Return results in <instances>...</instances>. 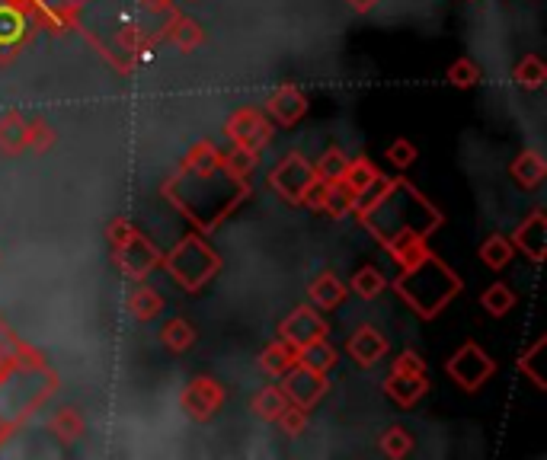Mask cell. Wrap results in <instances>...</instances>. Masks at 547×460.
Here are the masks:
<instances>
[{
    "instance_id": "cell-1",
    "label": "cell",
    "mask_w": 547,
    "mask_h": 460,
    "mask_svg": "<svg viewBox=\"0 0 547 460\" xmlns=\"http://www.w3.org/2000/svg\"><path fill=\"white\" fill-rule=\"evenodd\" d=\"M173 186L186 189L189 195H180V192H170L164 189L167 202L173 208H180V215H186L192 224H199L202 230L215 227L221 218H228L231 211L247 199V179H231L224 170L218 173H208V176H199V173H180L170 179Z\"/></svg>"
},
{
    "instance_id": "cell-2",
    "label": "cell",
    "mask_w": 547,
    "mask_h": 460,
    "mask_svg": "<svg viewBox=\"0 0 547 460\" xmlns=\"http://www.w3.org/2000/svg\"><path fill=\"white\" fill-rule=\"evenodd\" d=\"M394 288L400 291V298H404L416 314L432 320L461 291V278L448 269L442 259L426 253L416 266L400 269V278L394 282Z\"/></svg>"
},
{
    "instance_id": "cell-3",
    "label": "cell",
    "mask_w": 547,
    "mask_h": 460,
    "mask_svg": "<svg viewBox=\"0 0 547 460\" xmlns=\"http://www.w3.org/2000/svg\"><path fill=\"white\" fill-rule=\"evenodd\" d=\"M160 262L183 291H202L221 272V256L202 240V234H186Z\"/></svg>"
},
{
    "instance_id": "cell-4",
    "label": "cell",
    "mask_w": 547,
    "mask_h": 460,
    "mask_svg": "<svg viewBox=\"0 0 547 460\" xmlns=\"http://www.w3.org/2000/svg\"><path fill=\"white\" fill-rule=\"evenodd\" d=\"M106 237H109V246H112V256H116V262H119V269L128 275V278H135V282H141V278H148L151 275V269H157L160 266V256L157 253V246L144 237V234H138V230L128 224L125 218H119V221H112L109 224V230H106Z\"/></svg>"
},
{
    "instance_id": "cell-5",
    "label": "cell",
    "mask_w": 547,
    "mask_h": 460,
    "mask_svg": "<svg viewBox=\"0 0 547 460\" xmlns=\"http://www.w3.org/2000/svg\"><path fill=\"white\" fill-rule=\"evenodd\" d=\"M445 371L464 390H480L493 377L496 361L484 349H480L477 342H468V345H461V349L452 358H448V368Z\"/></svg>"
},
{
    "instance_id": "cell-6",
    "label": "cell",
    "mask_w": 547,
    "mask_h": 460,
    "mask_svg": "<svg viewBox=\"0 0 547 460\" xmlns=\"http://www.w3.org/2000/svg\"><path fill=\"white\" fill-rule=\"evenodd\" d=\"M327 390H330L327 374L301 365V361H295V365L282 374V393L288 397V403H295L301 409H314L327 397Z\"/></svg>"
},
{
    "instance_id": "cell-7",
    "label": "cell",
    "mask_w": 547,
    "mask_h": 460,
    "mask_svg": "<svg viewBox=\"0 0 547 460\" xmlns=\"http://www.w3.org/2000/svg\"><path fill=\"white\" fill-rule=\"evenodd\" d=\"M327 333H330V326H327V320L320 317L314 307L292 310V314H288L282 320V326H279V339L292 345L295 352L308 349V345H314L320 339H327Z\"/></svg>"
},
{
    "instance_id": "cell-8",
    "label": "cell",
    "mask_w": 547,
    "mask_h": 460,
    "mask_svg": "<svg viewBox=\"0 0 547 460\" xmlns=\"http://www.w3.org/2000/svg\"><path fill=\"white\" fill-rule=\"evenodd\" d=\"M224 135L234 147H247V151H263L272 128L266 122V115L260 109H237L228 125H224Z\"/></svg>"
},
{
    "instance_id": "cell-9",
    "label": "cell",
    "mask_w": 547,
    "mask_h": 460,
    "mask_svg": "<svg viewBox=\"0 0 547 460\" xmlns=\"http://www.w3.org/2000/svg\"><path fill=\"white\" fill-rule=\"evenodd\" d=\"M314 179V167L308 160H304L301 154H288L276 170H272L269 176V183L272 189H276L285 202H292V205H301V195L304 189H308V183Z\"/></svg>"
},
{
    "instance_id": "cell-10",
    "label": "cell",
    "mask_w": 547,
    "mask_h": 460,
    "mask_svg": "<svg viewBox=\"0 0 547 460\" xmlns=\"http://www.w3.org/2000/svg\"><path fill=\"white\" fill-rule=\"evenodd\" d=\"M221 406H224V387L215 381V377H196V381L186 384V390H183V409H186L189 419L208 422Z\"/></svg>"
},
{
    "instance_id": "cell-11",
    "label": "cell",
    "mask_w": 547,
    "mask_h": 460,
    "mask_svg": "<svg viewBox=\"0 0 547 460\" xmlns=\"http://www.w3.org/2000/svg\"><path fill=\"white\" fill-rule=\"evenodd\" d=\"M512 250H522V256H528L532 262L544 259V250H547V218H544V211H535V215H528L516 227Z\"/></svg>"
},
{
    "instance_id": "cell-12",
    "label": "cell",
    "mask_w": 547,
    "mask_h": 460,
    "mask_svg": "<svg viewBox=\"0 0 547 460\" xmlns=\"http://www.w3.org/2000/svg\"><path fill=\"white\" fill-rule=\"evenodd\" d=\"M266 112H269L279 125H295V122L304 119V112H308V96H304L298 87L285 84V87H279V90L266 100Z\"/></svg>"
},
{
    "instance_id": "cell-13",
    "label": "cell",
    "mask_w": 547,
    "mask_h": 460,
    "mask_svg": "<svg viewBox=\"0 0 547 460\" xmlns=\"http://www.w3.org/2000/svg\"><path fill=\"white\" fill-rule=\"evenodd\" d=\"M349 355L359 368H372L388 355V339H384L375 326H362V330H356L349 339Z\"/></svg>"
},
{
    "instance_id": "cell-14",
    "label": "cell",
    "mask_w": 547,
    "mask_h": 460,
    "mask_svg": "<svg viewBox=\"0 0 547 460\" xmlns=\"http://www.w3.org/2000/svg\"><path fill=\"white\" fill-rule=\"evenodd\" d=\"M426 390H429V381H426V374H394L388 377V384H384V393L397 403V406H416L423 397H426Z\"/></svg>"
},
{
    "instance_id": "cell-15",
    "label": "cell",
    "mask_w": 547,
    "mask_h": 460,
    "mask_svg": "<svg viewBox=\"0 0 547 460\" xmlns=\"http://www.w3.org/2000/svg\"><path fill=\"white\" fill-rule=\"evenodd\" d=\"M308 298L317 310H333V307H340L346 301V285L333 272H324L311 282Z\"/></svg>"
},
{
    "instance_id": "cell-16",
    "label": "cell",
    "mask_w": 547,
    "mask_h": 460,
    "mask_svg": "<svg viewBox=\"0 0 547 460\" xmlns=\"http://www.w3.org/2000/svg\"><path fill=\"white\" fill-rule=\"evenodd\" d=\"M509 173L522 189H538L544 183V176H547V163L538 151H522L516 160H512Z\"/></svg>"
},
{
    "instance_id": "cell-17",
    "label": "cell",
    "mask_w": 547,
    "mask_h": 460,
    "mask_svg": "<svg viewBox=\"0 0 547 460\" xmlns=\"http://www.w3.org/2000/svg\"><path fill=\"white\" fill-rule=\"evenodd\" d=\"M384 246L391 250V256H394V262L400 269H410V266H416L429 250H426V237H420V234H397V237H391V240H384Z\"/></svg>"
},
{
    "instance_id": "cell-18",
    "label": "cell",
    "mask_w": 547,
    "mask_h": 460,
    "mask_svg": "<svg viewBox=\"0 0 547 460\" xmlns=\"http://www.w3.org/2000/svg\"><path fill=\"white\" fill-rule=\"evenodd\" d=\"M221 160H224V154L218 151L212 141H199V144L189 147V154L183 160V170L186 173L208 176V173H218L221 170Z\"/></svg>"
},
{
    "instance_id": "cell-19",
    "label": "cell",
    "mask_w": 547,
    "mask_h": 460,
    "mask_svg": "<svg viewBox=\"0 0 547 460\" xmlns=\"http://www.w3.org/2000/svg\"><path fill=\"white\" fill-rule=\"evenodd\" d=\"M26 141H29V122L16 112L4 115V119H0V151L4 154H23Z\"/></svg>"
},
{
    "instance_id": "cell-20",
    "label": "cell",
    "mask_w": 547,
    "mask_h": 460,
    "mask_svg": "<svg viewBox=\"0 0 547 460\" xmlns=\"http://www.w3.org/2000/svg\"><path fill=\"white\" fill-rule=\"evenodd\" d=\"M48 425H52V435L61 441V445H74V441H80L87 432V422L77 409H58Z\"/></svg>"
},
{
    "instance_id": "cell-21",
    "label": "cell",
    "mask_w": 547,
    "mask_h": 460,
    "mask_svg": "<svg viewBox=\"0 0 547 460\" xmlns=\"http://www.w3.org/2000/svg\"><path fill=\"white\" fill-rule=\"evenodd\" d=\"M298 361V352L292 349L288 342H272V345H266V352L260 355V368H263V374H269V377H282L288 368H292Z\"/></svg>"
},
{
    "instance_id": "cell-22",
    "label": "cell",
    "mask_w": 547,
    "mask_h": 460,
    "mask_svg": "<svg viewBox=\"0 0 547 460\" xmlns=\"http://www.w3.org/2000/svg\"><path fill=\"white\" fill-rule=\"evenodd\" d=\"M167 39L180 48V52H196V48L202 45V29L196 20H189V16H176V20L167 26Z\"/></svg>"
},
{
    "instance_id": "cell-23",
    "label": "cell",
    "mask_w": 547,
    "mask_h": 460,
    "mask_svg": "<svg viewBox=\"0 0 547 460\" xmlns=\"http://www.w3.org/2000/svg\"><path fill=\"white\" fill-rule=\"evenodd\" d=\"M160 310H164V298H160L154 288H138L132 298H128V314L138 323H151Z\"/></svg>"
},
{
    "instance_id": "cell-24",
    "label": "cell",
    "mask_w": 547,
    "mask_h": 460,
    "mask_svg": "<svg viewBox=\"0 0 547 460\" xmlns=\"http://www.w3.org/2000/svg\"><path fill=\"white\" fill-rule=\"evenodd\" d=\"M253 413H256V419H263V422H276L279 419V413L288 406V397L282 393V387H263L260 393L253 397Z\"/></svg>"
},
{
    "instance_id": "cell-25",
    "label": "cell",
    "mask_w": 547,
    "mask_h": 460,
    "mask_svg": "<svg viewBox=\"0 0 547 460\" xmlns=\"http://www.w3.org/2000/svg\"><path fill=\"white\" fill-rule=\"evenodd\" d=\"M356 208V192H352L343 179H336V183H327V192H324V211L330 218H343L349 211Z\"/></svg>"
},
{
    "instance_id": "cell-26",
    "label": "cell",
    "mask_w": 547,
    "mask_h": 460,
    "mask_svg": "<svg viewBox=\"0 0 547 460\" xmlns=\"http://www.w3.org/2000/svg\"><path fill=\"white\" fill-rule=\"evenodd\" d=\"M349 288L356 291L359 298L372 301V298H378V294H381L384 288H388V278H384V272H381L378 266H362L356 275H352Z\"/></svg>"
},
{
    "instance_id": "cell-27",
    "label": "cell",
    "mask_w": 547,
    "mask_h": 460,
    "mask_svg": "<svg viewBox=\"0 0 547 460\" xmlns=\"http://www.w3.org/2000/svg\"><path fill=\"white\" fill-rule=\"evenodd\" d=\"M378 176H381V173H378V167H375L372 160H349V163H346V173H343V183H346L352 192H356V195H362L368 186L375 183Z\"/></svg>"
},
{
    "instance_id": "cell-28",
    "label": "cell",
    "mask_w": 547,
    "mask_h": 460,
    "mask_svg": "<svg viewBox=\"0 0 547 460\" xmlns=\"http://www.w3.org/2000/svg\"><path fill=\"white\" fill-rule=\"evenodd\" d=\"M160 342H164L170 352H186L189 345L196 342V330H192L183 317H176L164 326V330H160Z\"/></svg>"
},
{
    "instance_id": "cell-29",
    "label": "cell",
    "mask_w": 547,
    "mask_h": 460,
    "mask_svg": "<svg viewBox=\"0 0 547 460\" xmlns=\"http://www.w3.org/2000/svg\"><path fill=\"white\" fill-rule=\"evenodd\" d=\"M480 259H484L487 269H496V272L506 269L512 259V240L493 234L490 240H484V246H480Z\"/></svg>"
},
{
    "instance_id": "cell-30",
    "label": "cell",
    "mask_w": 547,
    "mask_h": 460,
    "mask_svg": "<svg viewBox=\"0 0 547 460\" xmlns=\"http://www.w3.org/2000/svg\"><path fill=\"white\" fill-rule=\"evenodd\" d=\"M298 361H301V365L314 368V371H320V374H327L336 365V349H333V345H327V339H320V342L308 345V349H301Z\"/></svg>"
},
{
    "instance_id": "cell-31",
    "label": "cell",
    "mask_w": 547,
    "mask_h": 460,
    "mask_svg": "<svg viewBox=\"0 0 547 460\" xmlns=\"http://www.w3.org/2000/svg\"><path fill=\"white\" fill-rule=\"evenodd\" d=\"M260 160V151H247V147H234V151L221 160V170L228 173L231 179H247Z\"/></svg>"
},
{
    "instance_id": "cell-32",
    "label": "cell",
    "mask_w": 547,
    "mask_h": 460,
    "mask_svg": "<svg viewBox=\"0 0 547 460\" xmlns=\"http://www.w3.org/2000/svg\"><path fill=\"white\" fill-rule=\"evenodd\" d=\"M544 80H547V68H544V61L538 55H525L519 64H516V84L525 87V90H538L544 87Z\"/></svg>"
},
{
    "instance_id": "cell-33",
    "label": "cell",
    "mask_w": 547,
    "mask_h": 460,
    "mask_svg": "<svg viewBox=\"0 0 547 460\" xmlns=\"http://www.w3.org/2000/svg\"><path fill=\"white\" fill-rule=\"evenodd\" d=\"M346 163H349V157L340 151V147H330V151L317 160L314 176L320 179V183H336V179H343V173H346Z\"/></svg>"
},
{
    "instance_id": "cell-34",
    "label": "cell",
    "mask_w": 547,
    "mask_h": 460,
    "mask_svg": "<svg viewBox=\"0 0 547 460\" xmlns=\"http://www.w3.org/2000/svg\"><path fill=\"white\" fill-rule=\"evenodd\" d=\"M480 304H484V310H490L493 317H506L509 310H512V304H516V294H512L506 285H490L487 291H484V298H480Z\"/></svg>"
},
{
    "instance_id": "cell-35",
    "label": "cell",
    "mask_w": 547,
    "mask_h": 460,
    "mask_svg": "<svg viewBox=\"0 0 547 460\" xmlns=\"http://www.w3.org/2000/svg\"><path fill=\"white\" fill-rule=\"evenodd\" d=\"M381 451L400 460V457H407L413 451V435L407 429H400V425H394V429H388L381 435Z\"/></svg>"
},
{
    "instance_id": "cell-36",
    "label": "cell",
    "mask_w": 547,
    "mask_h": 460,
    "mask_svg": "<svg viewBox=\"0 0 547 460\" xmlns=\"http://www.w3.org/2000/svg\"><path fill=\"white\" fill-rule=\"evenodd\" d=\"M394 183H397V179H384V176H378L375 183L368 186L362 195H356V211H359V218H365L368 211H372V208L384 199V195H388V192L394 189Z\"/></svg>"
},
{
    "instance_id": "cell-37",
    "label": "cell",
    "mask_w": 547,
    "mask_h": 460,
    "mask_svg": "<svg viewBox=\"0 0 547 460\" xmlns=\"http://www.w3.org/2000/svg\"><path fill=\"white\" fill-rule=\"evenodd\" d=\"M448 80H452L458 90H471L480 80V68L471 58H458L452 68H448Z\"/></svg>"
},
{
    "instance_id": "cell-38",
    "label": "cell",
    "mask_w": 547,
    "mask_h": 460,
    "mask_svg": "<svg viewBox=\"0 0 547 460\" xmlns=\"http://www.w3.org/2000/svg\"><path fill=\"white\" fill-rule=\"evenodd\" d=\"M276 422L282 425V432H285V435L298 438V435H304V429H308V409H301V406H295V403H288V406L282 409V413H279Z\"/></svg>"
},
{
    "instance_id": "cell-39",
    "label": "cell",
    "mask_w": 547,
    "mask_h": 460,
    "mask_svg": "<svg viewBox=\"0 0 547 460\" xmlns=\"http://www.w3.org/2000/svg\"><path fill=\"white\" fill-rule=\"evenodd\" d=\"M52 141H55V131L48 128L45 122H29V141H26V151L42 154V151H48V147H52Z\"/></svg>"
},
{
    "instance_id": "cell-40",
    "label": "cell",
    "mask_w": 547,
    "mask_h": 460,
    "mask_svg": "<svg viewBox=\"0 0 547 460\" xmlns=\"http://www.w3.org/2000/svg\"><path fill=\"white\" fill-rule=\"evenodd\" d=\"M23 29V20H20V10H16L13 4L10 7H0V42H10L20 36Z\"/></svg>"
},
{
    "instance_id": "cell-41",
    "label": "cell",
    "mask_w": 547,
    "mask_h": 460,
    "mask_svg": "<svg viewBox=\"0 0 547 460\" xmlns=\"http://www.w3.org/2000/svg\"><path fill=\"white\" fill-rule=\"evenodd\" d=\"M388 160L394 163L397 170H407V167H413V160H416V147L400 138L388 147Z\"/></svg>"
},
{
    "instance_id": "cell-42",
    "label": "cell",
    "mask_w": 547,
    "mask_h": 460,
    "mask_svg": "<svg viewBox=\"0 0 547 460\" xmlns=\"http://www.w3.org/2000/svg\"><path fill=\"white\" fill-rule=\"evenodd\" d=\"M544 349H547V339L541 336V339H538V342L532 345V349H528V352L522 355V361H519L522 374H528V377H532V381H535V384H538L541 390H544V377H541V374L535 371V358H538V355H541Z\"/></svg>"
},
{
    "instance_id": "cell-43",
    "label": "cell",
    "mask_w": 547,
    "mask_h": 460,
    "mask_svg": "<svg viewBox=\"0 0 547 460\" xmlns=\"http://www.w3.org/2000/svg\"><path fill=\"white\" fill-rule=\"evenodd\" d=\"M394 374H426V361L416 352H404L394 361Z\"/></svg>"
},
{
    "instance_id": "cell-44",
    "label": "cell",
    "mask_w": 547,
    "mask_h": 460,
    "mask_svg": "<svg viewBox=\"0 0 547 460\" xmlns=\"http://www.w3.org/2000/svg\"><path fill=\"white\" fill-rule=\"evenodd\" d=\"M119 45L125 48V52H138V48H141V32L132 29V26L122 29V32H119Z\"/></svg>"
},
{
    "instance_id": "cell-45",
    "label": "cell",
    "mask_w": 547,
    "mask_h": 460,
    "mask_svg": "<svg viewBox=\"0 0 547 460\" xmlns=\"http://www.w3.org/2000/svg\"><path fill=\"white\" fill-rule=\"evenodd\" d=\"M144 7H148L151 13H164V16H170V13H173V0H144Z\"/></svg>"
},
{
    "instance_id": "cell-46",
    "label": "cell",
    "mask_w": 547,
    "mask_h": 460,
    "mask_svg": "<svg viewBox=\"0 0 547 460\" xmlns=\"http://www.w3.org/2000/svg\"><path fill=\"white\" fill-rule=\"evenodd\" d=\"M346 4L356 10V13H372L378 7V0H346Z\"/></svg>"
},
{
    "instance_id": "cell-47",
    "label": "cell",
    "mask_w": 547,
    "mask_h": 460,
    "mask_svg": "<svg viewBox=\"0 0 547 460\" xmlns=\"http://www.w3.org/2000/svg\"><path fill=\"white\" fill-rule=\"evenodd\" d=\"M10 4H13V7H16V4H26V0H10Z\"/></svg>"
}]
</instances>
